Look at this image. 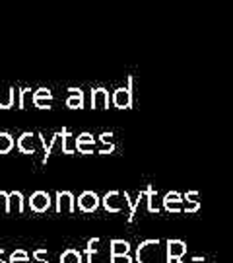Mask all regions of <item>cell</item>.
I'll return each instance as SVG.
<instances>
[{"mask_svg":"<svg viewBox=\"0 0 233 263\" xmlns=\"http://www.w3.org/2000/svg\"><path fill=\"white\" fill-rule=\"evenodd\" d=\"M159 240H144L136 248L138 263H159Z\"/></svg>","mask_w":233,"mask_h":263,"instance_id":"6da1fadb","label":"cell"},{"mask_svg":"<svg viewBox=\"0 0 233 263\" xmlns=\"http://www.w3.org/2000/svg\"><path fill=\"white\" fill-rule=\"evenodd\" d=\"M111 102L115 107H119V109H131L132 107V76H129V84L126 88L121 86V88H117L111 96Z\"/></svg>","mask_w":233,"mask_h":263,"instance_id":"7a4b0ae2","label":"cell"},{"mask_svg":"<svg viewBox=\"0 0 233 263\" xmlns=\"http://www.w3.org/2000/svg\"><path fill=\"white\" fill-rule=\"evenodd\" d=\"M101 205L109 213H121L122 209H124V205H126V197H124V193H121V191H109L101 199Z\"/></svg>","mask_w":233,"mask_h":263,"instance_id":"3957f363","label":"cell"},{"mask_svg":"<svg viewBox=\"0 0 233 263\" xmlns=\"http://www.w3.org/2000/svg\"><path fill=\"white\" fill-rule=\"evenodd\" d=\"M51 205H53L51 195H49L47 191H43V189L35 191V193L29 197V209H31L33 213H45V211L51 209Z\"/></svg>","mask_w":233,"mask_h":263,"instance_id":"277c9868","label":"cell"},{"mask_svg":"<svg viewBox=\"0 0 233 263\" xmlns=\"http://www.w3.org/2000/svg\"><path fill=\"white\" fill-rule=\"evenodd\" d=\"M55 209H56V213H74L76 211L74 195H72L70 191H56Z\"/></svg>","mask_w":233,"mask_h":263,"instance_id":"5b68a950","label":"cell"},{"mask_svg":"<svg viewBox=\"0 0 233 263\" xmlns=\"http://www.w3.org/2000/svg\"><path fill=\"white\" fill-rule=\"evenodd\" d=\"M101 205V199L95 191H84L80 197H78V209L84 211V213H93L97 211Z\"/></svg>","mask_w":233,"mask_h":263,"instance_id":"8992f818","label":"cell"},{"mask_svg":"<svg viewBox=\"0 0 233 263\" xmlns=\"http://www.w3.org/2000/svg\"><path fill=\"white\" fill-rule=\"evenodd\" d=\"M109 102H111L109 92H107L103 86L93 88L92 90V107L93 109H109Z\"/></svg>","mask_w":233,"mask_h":263,"instance_id":"52a82bcc","label":"cell"},{"mask_svg":"<svg viewBox=\"0 0 233 263\" xmlns=\"http://www.w3.org/2000/svg\"><path fill=\"white\" fill-rule=\"evenodd\" d=\"M53 104V92L49 88H39L33 92V105L39 109H51Z\"/></svg>","mask_w":233,"mask_h":263,"instance_id":"ba28073f","label":"cell"},{"mask_svg":"<svg viewBox=\"0 0 233 263\" xmlns=\"http://www.w3.org/2000/svg\"><path fill=\"white\" fill-rule=\"evenodd\" d=\"M16 146H18V151L24 152V154H35V135L29 131L22 133L18 142H16Z\"/></svg>","mask_w":233,"mask_h":263,"instance_id":"9c48e42d","label":"cell"},{"mask_svg":"<svg viewBox=\"0 0 233 263\" xmlns=\"http://www.w3.org/2000/svg\"><path fill=\"white\" fill-rule=\"evenodd\" d=\"M8 207H10V213H18V215L24 213L26 203H24L22 191H12V193H8Z\"/></svg>","mask_w":233,"mask_h":263,"instance_id":"30bf717a","label":"cell"},{"mask_svg":"<svg viewBox=\"0 0 233 263\" xmlns=\"http://www.w3.org/2000/svg\"><path fill=\"white\" fill-rule=\"evenodd\" d=\"M68 92H70V96L66 100V107H70V109H82L84 107V92L80 88H70Z\"/></svg>","mask_w":233,"mask_h":263,"instance_id":"8fae6325","label":"cell"},{"mask_svg":"<svg viewBox=\"0 0 233 263\" xmlns=\"http://www.w3.org/2000/svg\"><path fill=\"white\" fill-rule=\"evenodd\" d=\"M62 154H74L78 148V141L76 137H72V133L68 131L66 127H62Z\"/></svg>","mask_w":233,"mask_h":263,"instance_id":"7c38bea8","label":"cell"},{"mask_svg":"<svg viewBox=\"0 0 233 263\" xmlns=\"http://www.w3.org/2000/svg\"><path fill=\"white\" fill-rule=\"evenodd\" d=\"M14 100H16V90L14 88H0V109L14 107Z\"/></svg>","mask_w":233,"mask_h":263,"instance_id":"4fadbf2b","label":"cell"},{"mask_svg":"<svg viewBox=\"0 0 233 263\" xmlns=\"http://www.w3.org/2000/svg\"><path fill=\"white\" fill-rule=\"evenodd\" d=\"M14 146H16L14 137L8 131H0V154H8Z\"/></svg>","mask_w":233,"mask_h":263,"instance_id":"5bb4252c","label":"cell"},{"mask_svg":"<svg viewBox=\"0 0 233 263\" xmlns=\"http://www.w3.org/2000/svg\"><path fill=\"white\" fill-rule=\"evenodd\" d=\"M131 244L126 240H111V255H129Z\"/></svg>","mask_w":233,"mask_h":263,"instance_id":"9a60e30c","label":"cell"},{"mask_svg":"<svg viewBox=\"0 0 233 263\" xmlns=\"http://www.w3.org/2000/svg\"><path fill=\"white\" fill-rule=\"evenodd\" d=\"M60 263H82V252H78L74 248H68L60 255Z\"/></svg>","mask_w":233,"mask_h":263,"instance_id":"2e32d148","label":"cell"},{"mask_svg":"<svg viewBox=\"0 0 233 263\" xmlns=\"http://www.w3.org/2000/svg\"><path fill=\"white\" fill-rule=\"evenodd\" d=\"M29 104H33V92H31V88H22V90H19L18 107L19 109H26Z\"/></svg>","mask_w":233,"mask_h":263,"instance_id":"e0dca14e","label":"cell"},{"mask_svg":"<svg viewBox=\"0 0 233 263\" xmlns=\"http://www.w3.org/2000/svg\"><path fill=\"white\" fill-rule=\"evenodd\" d=\"M60 141H62V133L58 131V133H55V135H53V139H51V141H49V144L45 146V156H43V164H47V160H49V156L53 154V148H55V146H56V144H58Z\"/></svg>","mask_w":233,"mask_h":263,"instance_id":"ac0fdd59","label":"cell"},{"mask_svg":"<svg viewBox=\"0 0 233 263\" xmlns=\"http://www.w3.org/2000/svg\"><path fill=\"white\" fill-rule=\"evenodd\" d=\"M97 244H99V238H92L88 242V248H86V263H93V255L97 254V248H95Z\"/></svg>","mask_w":233,"mask_h":263,"instance_id":"d6986e66","label":"cell"},{"mask_svg":"<svg viewBox=\"0 0 233 263\" xmlns=\"http://www.w3.org/2000/svg\"><path fill=\"white\" fill-rule=\"evenodd\" d=\"M183 252H185V248H183V244H181V242H171V240L167 242L169 261H171V257H177V255H181Z\"/></svg>","mask_w":233,"mask_h":263,"instance_id":"ffe728a7","label":"cell"},{"mask_svg":"<svg viewBox=\"0 0 233 263\" xmlns=\"http://www.w3.org/2000/svg\"><path fill=\"white\" fill-rule=\"evenodd\" d=\"M10 261H26L29 263V255L26 250H16L14 254L10 255Z\"/></svg>","mask_w":233,"mask_h":263,"instance_id":"44dd1931","label":"cell"},{"mask_svg":"<svg viewBox=\"0 0 233 263\" xmlns=\"http://www.w3.org/2000/svg\"><path fill=\"white\" fill-rule=\"evenodd\" d=\"M76 141H78V144H95V139H93L92 133H82V135H78Z\"/></svg>","mask_w":233,"mask_h":263,"instance_id":"7402d4cb","label":"cell"},{"mask_svg":"<svg viewBox=\"0 0 233 263\" xmlns=\"http://www.w3.org/2000/svg\"><path fill=\"white\" fill-rule=\"evenodd\" d=\"M0 213H10L8 193H6V191H0Z\"/></svg>","mask_w":233,"mask_h":263,"instance_id":"603a6c76","label":"cell"},{"mask_svg":"<svg viewBox=\"0 0 233 263\" xmlns=\"http://www.w3.org/2000/svg\"><path fill=\"white\" fill-rule=\"evenodd\" d=\"M177 195L173 193V195H167L165 197V201H163V205H165V209H169V211H175L177 209Z\"/></svg>","mask_w":233,"mask_h":263,"instance_id":"cb8c5ba5","label":"cell"},{"mask_svg":"<svg viewBox=\"0 0 233 263\" xmlns=\"http://www.w3.org/2000/svg\"><path fill=\"white\" fill-rule=\"evenodd\" d=\"M146 195H148V211L150 213H158V209H156V205H154V187H152V185L148 187Z\"/></svg>","mask_w":233,"mask_h":263,"instance_id":"d4e9b609","label":"cell"},{"mask_svg":"<svg viewBox=\"0 0 233 263\" xmlns=\"http://www.w3.org/2000/svg\"><path fill=\"white\" fill-rule=\"evenodd\" d=\"M33 259L37 263H49V259H47V250H35L33 252Z\"/></svg>","mask_w":233,"mask_h":263,"instance_id":"484cf974","label":"cell"},{"mask_svg":"<svg viewBox=\"0 0 233 263\" xmlns=\"http://www.w3.org/2000/svg\"><path fill=\"white\" fill-rule=\"evenodd\" d=\"M76 151L80 152V154H93L95 144H78V148H76Z\"/></svg>","mask_w":233,"mask_h":263,"instance_id":"4316f807","label":"cell"},{"mask_svg":"<svg viewBox=\"0 0 233 263\" xmlns=\"http://www.w3.org/2000/svg\"><path fill=\"white\" fill-rule=\"evenodd\" d=\"M111 263H132L131 255H111Z\"/></svg>","mask_w":233,"mask_h":263,"instance_id":"83f0119b","label":"cell"},{"mask_svg":"<svg viewBox=\"0 0 233 263\" xmlns=\"http://www.w3.org/2000/svg\"><path fill=\"white\" fill-rule=\"evenodd\" d=\"M111 139H113V133H101V135H99V141H101L103 144H111Z\"/></svg>","mask_w":233,"mask_h":263,"instance_id":"f1b7e54d","label":"cell"},{"mask_svg":"<svg viewBox=\"0 0 233 263\" xmlns=\"http://www.w3.org/2000/svg\"><path fill=\"white\" fill-rule=\"evenodd\" d=\"M2 255H4V250H2V248H0V261H2Z\"/></svg>","mask_w":233,"mask_h":263,"instance_id":"f546056e","label":"cell"},{"mask_svg":"<svg viewBox=\"0 0 233 263\" xmlns=\"http://www.w3.org/2000/svg\"><path fill=\"white\" fill-rule=\"evenodd\" d=\"M8 263H26V261H8Z\"/></svg>","mask_w":233,"mask_h":263,"instance_id":"4dcf8cb0","label":"cell"},{"mask_svg":"<svg viewBox=\"0 0 233 263\" xmlns=\"http://www.w3.org/2000/svg\"><path fill=\"white\" fill-rule=\"evenodd\" d=\"M0 263H4V261H0Z\"/></svg>","mask_w":233,"mask_h":263,"instance_id":"1f68e13d","label":"cell"}]
</instances>
